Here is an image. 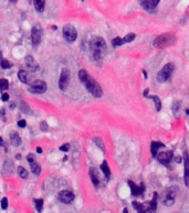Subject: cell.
Masks as SVG:
<instances>
[{"mask_svg": "<svg viewBox=\"0 0 189 213\" xmlns=\"http://www.w3.org/2000/svg\"><path fill=\"white\" fill-rule=\"evenodd\" d=\"M93 140H94L95 143H96V144H97V146H99L101 148V149H102V151L105 152V146H104V143H103L102 139H100V138H94Z\"/></svg>", "mask_w": 189, "mask_h": 213, "instance_id": "cell-32", "label": "cell"}, {"mask_svg": "<svg viewBox=\"0 0 189 213\" xmlns=\"http://www.w3.org/2000/svg\"><path fill=\"white\" fill-rule=\"evenodd\" d=\"M156 158H157V160H158L161 163L165 164V165H168V163L170 162V161H172V151L159 152Z\"/></svg>", "mask_w": 189, "mask_h": 213, "instance_id": "cell-12", "label": "cell"}, {"mask_svg": "<svg viewBox=\"0 0 189 213\" xmlns=\"http://www.w3.org/2000/svg\"><path fill=\"white\" fill-rule=\"evenodd\" d=\"M90 49H91V53L95 61H101L106 52V42L105 40L102 37L95 36L90 41Z\"/></svg>", "mask_w": 189, "mask_h": 213, "instance_id": "cell-2", "label": "cell"}, {"mask_svg": "<svg viewBox=\"0 0 189 213\" xmlns=\"http://www.w3.org/2000/svg\"><path fill=\"white\" fill-rule=\"evenodd\" d=\"M18 173L20 175V178H22V179H27L28 178V171L24 168H22V167H18Z\"/></svg>", "mask_w": 189, "mask_h": 213, "instance_id": "cell-29", "label": "cell"}, {"mask_svg": "<svg viewBox=\"0 0 189 213\" xmlns=\"http://www.w3.org/2000/svg\"><path fill=\"white\" fill-rule=\"evenodd\" d=\"M37 152H38V153H42V149H41L40 146H38V148H37Z\"/></svg>", "mask_w": 189, "mask_h": 213, "instance_id": "cell-40", "label": "cell"}, {"mask_svg": "<svg viewBox=\"0 0 189 213\" xmlns=\"http://www.w3.org/2000/svg\"><path fill=\"white\" fill-rule=\"evenodd\" d=\"M40 128H41V130H43V131H47V130H48V124H47V122H45V121L41 122Z\"/></svg>", "mask_w": 189, "mask_h": 213, "instance_id": "cell-36", "label": "cell"}, {"mask_svg": "<svg viewBox=\"0 0 189 213\" xmlns=\"http://www.w3.org/2000/svg\"><path fill=\"white\" fill-rule=\"evenodd\" d=\"M79 79L85 85L86 90L92 95H94L95 98H101L103 95V90L101 88V85L97 83V81H95L94 79L86 72V70L81 69L79 71Z\"/></svg>", "mask_w": 189, "mask_h": 213, "instance_id": "cell-1", "label": "cell"}, {"mask_svg": "<svg viewBox=\"0 0 189 213\" xmlns=\"http://www.w3.org/2000/svg\"><path fill=\"white\" fill-rule=\"evenodd\" d=\"M123 213H128V210H127V207H125L124 210H123Z\"/></svg>", "mask_w": 189, "mask_h": 213, "instance_id": "cell-42", "label": "cell"}, {"mask_svg": "<svg viewBox=\"0 0 189 213\" xmlns=\"http://www.w3.org/2000/svg\"><path fill=\"white\" fill-rule=\"evenodd\" d=\"M175 196H176V189L170 188L168 190L165 191L164 193V198H163V203L166 207H170L175 203Z\"/></svg>", "mask_w": 189, "mask_h": 213, "instance_id": "cell-8", "label": "cell"}, {"mask_svg": "<svg viewBox=\"0 0 189 213\" xmlns=\"http://www.w3.org/2000/svg\"><path fill=\"white\" fill-rule=\"evenodd\" d=\"M16 158H17V159H20V158H21V156H20V154H18V156H16Z\"/></svg>", "mask_w": 189, "mask_h": 213, "instance_id": "cell-43", "label": "cell"}, {"mask_svg": "<svg viewBox=\"0 0 189 213\" xmlns=\"http://www.w3.org/2000/svg\"><path fill=\"white\" fill-rule=\"evenodd\" d=\"M1 207H2V210H7L8 209V199L7 198H2L1 199Z\"/></svg>", "mask_w": 189, "mask_h": 213, "instance_id": "cell-33", "label": "cell"}, {"mask_svg": "<svg viewBox=\"0 0 189 213\" xmlns=\"http://www.w3.org/2000/svg\"><path fill=\"white\" fill-rule=\"evenodd\" d=\"M59 200L62 202V203H65V204H69L74 200V194L73 192L69 190H63L59 193Z\"/></svg>", "mask_w": 189, "mask_h": 213, "instance_id": "cell-11", "label": "cell"}, {"mask_svg": "<svg viewBox=\"0 0 189 213\" xmlns=\"http://www.w3.org/2000/svg\"><path fill=\"white\" fill-rule=\"evenodd\" d=\"M148 98L153 99L154 103H155L156 110H157V111H161V99H159V97H158V95H151V97H148Z\"/></svg>", "mask_w": 189, "mask_h": 213, "instance_id": "cell-25", "label": "cell"}, {"mask_svg": "<svg viewBox=\"0 0 189 213\" xmlns=\"http://www.w3.org/2000/svg\"><path fill=\"white\" fill-rule=\"evenodd\" d=\"M29 91L31 93H35V95H42L44 93L47 89H48V85L44 81L42 80H33L31 83L29 84Z\"/></svg>", "mask_w": 189, "mask_h": 213, "instance_id": "cell-5", "label": "cell"}, {"mask_svg": "<svg viewBox=\"0 0 189 213\" xmlns=\"http://www.w3.org/2000/svg\"><path fill=\"white\" fill-rule=\"evenodd\" d=\"M30 168H31V171H32V173L35 174V175H39L41 173V167H40V164L38 162H32L30 163Z\"/></svg>", "mask_w": 189, "mask_h": 213, "instance_id": "cell-23", "label": "cell"}, {"mask_svg": "<svg viewBox=\"0 0 189 213\" xmlns=\"http://www.w3.org/2000/svg\"><path fill=\"white\" fill-rule=\"evenodd\" d=\"M127 183L129 184V188H131V191H132V195L133 196H140L145 191V184L144 183H140L139 185H136L134 183L133 181L128 180Z\"/></svg>", "mask_w": 189, "mask_h": 213, "instance_id": "cell-10", "label": "cell"}, {"mask_svg": "<svg viewBox=\"0 0 189 213\" xmlns=\"http://www.w3.org/2000/svg\"><path fill=\"white\" fill-rule=\"evenodd\" d=\"M10 141H11V143L13 146H19L21 144V142H22L20 135H18L17 132H11V133H10Z\"/></svg>", "mask_w": 189, "mask_h": 213, "instance_id": "cell-19", "label": "cell"}, {"mask_svg": "<svg viewBox=\"0 0 189 213\" xmlns=\"http://www.w3.org/2000/svg\"><path fill=\"white\" fill-rule=\"evenodd\" d=\"M63 36L69 42H73L78 38V31L72 25H65L63 27Z\"/></svg>", "mask_w": 189, "mask_h": 213, "instance_id": "cell-6", "label": "cell"}, {"mask_svg": "<svg viewBox=\"0 0 189 213\" xmlns=\"http://www.w3.org/2000/svg\"><path fill=\"white\" fill-rule=\"evenodd\" d=\"M143 74H144V77L145 78H147V72L145 71V70H143Z\"/></svg>", "mask_w": 189, "mask_h": 213, "instance_id": "cell-41", "label": "cell"}, {"mask_svg": "<svg viewBox=\"0 0 189 213\" xmlns=\"http://www.w3.org/2000/svg\"><path fill=\"white\" fill-rule=\"evenodd\" d=\"M157 200H158V194H157V192H155L154 196H153V200L150 202H146L144 204L147 212H150V213L155 212L156 209H157Z\"/></svg>", "mask_w": 189, "mask_h": 213, "instance_id": "cell-15", "label": "cell"}, {"mask_svg": "<svg viewBox=\"0 0 189 213\" xmlns=\"http://www.w3.org/2000/svg\"><path fill=\"white\" fill-rule=\"evenodd\" d=\"M135 38H136V34H128L123 38V41H124V43H126V42H132Z\"/></svg>", "mask_w": 189, "mask_h": 213, "instance_id": "cell-30", "label": "cell"}, {"mask_svg": "<svg viewBox=\"0 0 189 213\" xmlns=\"http://www.w3.org/2000/svg\"><path fill=\"white\" fill-rule=\"evenodd\" d=\"M3 144H5V143H3V139L0 137V146H3Z\"/></svg>", "mask_w": 189, "mask_h": 213, "instance_id": "cell-39", "label": "cell"}, {"mask_svg": "<svg viewBox=\"0 0 189 213\" xmlns=\"http://www.w3.org/2000/svg\"><path fill=\"white\" fill-rule=\"evenodd\" d=\"M69 83H70V71L67 69H63L59 79V88L61 90H65L69 87Z\"/></svg>", "mask_w": 189, "mask_h": 213, "instance_id": "cell-9", "label": "cell"}, {"mask_svg": "<svg viewBox=\"0 0 189 213\" xmlns=\"http://www.w3.org/2000/svg\"><path fill=\"white\" fill-rule=\"evenodd\" d=\"M100 169L102 170V172L104 173L107 179H110V175H111V170H110V167H108V164H107V161H103V163L101 164Z\"/></svg>", "mask_w": 189, "mask_h": 213, "instance_id": "cell-21", "label": "cell"}, {"mask_svg": "<svg viewBox=\"0 0 189 213\" xmlns=\"http://www.w3.org/2000/svg\"><path fill=\"white\" fill-rule=\"evenodd\" d=\"M0 66H1L2 69H9V68L12 67V63L9 61V60L1 58V59H0Z\"/></svg>", "mask_w": 189, "mask_h": 213, "instance_id": "cell-27", "label": "cell"}, {"mask_svg": "<svg viewBox=\"0 0 189 213\" xmlns=\"http://www.w3.org/2000/svg\"><path fill=\"white\" fill-rule=\"evenodd\" d=\"M34 7H35L37 11L42 12L44 10L45 1H43V0H35V1H34Z\"/></svg>", "mask_w": 189, "mask_h": 213, "instance_id": "cell-24", "label": "cell"}, {"mask_svg": "<svg viewBox=\"0 0 189 213\" xmlns=\"http://www.w3.org/2000/svg\"><path fill=\"white\" fill-rule=\"evenodd\" d=\"M18 125H19L20 128H24V127L27 125V122H26V120H19V121H18Z\"/></svg>", "mask_w": 189, "mask_h": 213, "instance_id": "cell-35", "label": "cell"}, {"mask_svg": "<svg viewBox=\"0 0 189 213\" xmlns=\"http://www.w3.org/2000/svg\"><path fill=\"white\" fill-rule=\"evenodd\" d=\"M175 70V66L172 62H168L167 64H165L164 67L161 69V71L157 74V80L158 82H166L168 79L170 78V76L172 74Z\"/></svg>", "mask_w": 189, "mask_h": 213, "instance_id": "cell-4", "label": "cell"}, {"mask_svg": "<svg viewBox=\"0 0 189 213\" xmlns=\"http://www.w3.org/2000/svg\"><path fill=\"white\" fill-rule=\"evenodd\" d=\"M158 4H159L158 0H144V1H140V6L148 12L155 11L156 7L158 6Z\"/></svg>", "mask_w": 189, "mask_h": 213, "instance_id": "cell-13", "label": "cell"}, {"mask_svg": "<svg viewBox=\"0 0 189 213\" xmlns=\"http://www.w3.org/2000/svg\"><path fill=\"white\" fill-rule=\"evenodd\" d=\"M27 160H28L29 163H32V162H34V160H35V159H34V156H33V154L31 153V154H29L28 157H27Z\"/></svg>", "mask_w": 189, "mask_h": 213, "instance_id": "cell-37", "label": "cell"}, {"mask_svg": "<svg viewBox=\"0 0 189 213\" xmlns=\"http://www.w3.org/2000/svg\"><path fill=\"white\" fill-rule=\"evenodd\" d=\"M183 164H185V184L189 188V154L187 151L183 152Z\"/></svg>", "mask_w": 189, "mask_h": 213, "instance_id": "cell-14", "label": "cell"}, {"mask_svg": "<svg viewBox=\"0 0 189 213\" xmlns=\"http://www.w3.org/2000/svg\"><path fill=\"white\" fill-rule=\"evenodd\" d=\"M69 149H70V144H69V143H67V144H63V146H60V150H61V151H64V152L69 151Z\"/></svg>", "mask_w": 189, "mask_h": 213, "instance_id": "cell-34", "label": "cell"}, {"mask_svg": "<svg viewBox=\"0 0 189 213\" xmlns=\"http://www.w3.org/2000/svg\"><path fill=\"white\" fill-rule=\"evenodd\" d=\"M41 39H42V29L39 23H37V25H34L31 30V40H32L33 47H38L41 42Z\"/></svg>", "mask_w": 189, "mask_h": 213, "instance_id": "cell-7", "label": "cell"}, {"mask_svg": "<svg viewBox=\"0 0 189 213\" xmlns=\"http://www.w3.org/2000/svg\"><path fill=\"white\" fill-rule=\"evenodd\" d=\"M18 78H19V80H20L22 83H28L29 80H30V77H29L28 72L24 71V70H20V71L18 72Z\"/></svg>", "mask_w": 189, "mask_h": 213, "instance_id": "cell-20", "label": "cell"}, {"mask_svg": "<svg viewBox=\"0 0 189 213\" xmlns=\"http://www.w3.org/2000/svg\"><path fill=\"white\" fill-rule=\"evenodd\" d=\"M24 62H26V66L28 68L29 70H31V71H38V69H39V66H38V62L34 60L33 57L31 56H27L24 58Z\"/></svg>", "mask_w": 189, "mask_h": 213, "instance_id": "cell-16", "label": "cell"}, {"mask_svg": "<svg viewBox=\"0 0 189 213\" xmlns=\"http://www.w3.org/2000/svg\"><path fill=\"white\" fill-rule=\"evenodd\" d=\"M186 113H187V114H189V110H186Z\"/></svg>", "mask_w": 189, "mask_h": 213, "instance_id": "cell-44", "label": "cell"}, {"mask_svg": "<svg viewBox=\"0 0 189 213\" xmlns=\"http://www.w3.org/2000/svg\"><path fill=\"white\" fill-rule=\"evenodd\" d=\"M176 41H177V39H176L175 34L166 32V34H159V36L153 41V46L156 47V48H166V47L174 46L176 43Z\"/></svg>", "mask_w": 189, "mask_h": 213, "instance_id": "cell-3", "label": "cell"}, {"mask_svg": "<svg viewBox=\"0 0 189 213\" xmlns=\"http://www.w3.org/2000/svg\"><path fill=\"white\" fill-rule=\"evenodd\" d=\"M112 45L114 46V47H120V46L124 45V41H123L122 38L116 37V38H114V39L112 40Z\"/></svg>", "mask_w": 189, "mask_h": 213, "instance_id": "cell-31", "label": "cell"}, {"mask_svg": "<svg viewBox=\"0 0 189 213\" xmlns=\"http://www.w3.org/2000/svg\"><path fill=\"white\" fill-rule=\"evenodd\" d=\"M165 144L164 143H161L159 141H153L151 142V146H150V151H151V156L153 157H157V154H158V149L159 148H164Z\"/></svg>", "mask_w": 189, "mask_h": 213, "instance_id": "cell-17", "label": "cell"}, {"mask_svg": "<svg viewBox=\"0 0 189 213\" xmlns=\"http://www.w3.org/2000/svg\"><path fill=\"white\" fill-rule=\"evenodd\" d=\"M33 202H34V207L37 209V211H38V212H41L42 209H43V200H42V199H35Z\"/></svg>", "mask_w": 189, "mask_h": 213, "instance_id": "cell-26", "label": "cell"}, {"mask_svg": "<svg viewBox=\"0 0 189 213\" xmlns=\"http://www.w3.org/2000/svg\"><path fill=\"white\" fill-rule=\"evenodd\" d=\"M90 177H91V180H92L93 184L97 188L99 184H100V178H99V173H97V171L95 170V168L90 169Z\"/></svg>", "mask_w": 189, "mask_h": 213, "instance_id": "cell-18", "label": "cell"}, {"mask_svg": "<svg viewBox=\"0 0 189 213\" xmlns=\"http://www.w3.org/2000/svg\"><path fill=\"white\" fill-rule=\"evenodd\" d=\"M1 100L3 101V102L8 101L9 100V95H8V93H2V95H1Z\"/></svg>", "mask_w": 189, "mask_h": 213, "instance_id": "cell-38", "label": "cell"}, {"mask_svg": "<svg viewBox=\"0 0 189 213\" xmlns=\"http://www.w3.org/2000/svg\"><path fill=\"white\" fill-rule=\"evenodd\" d=\"M132 204H133L134 209L137 211V213H147V211H146V207H145L144 204H142V203L136 202V201H134Z\"/></svg>", "mask_w": 189, "mask_h": 213, "instance_id": "cell-22", "label": "cell"}, {"mask_svg": "<svg viewBox=\"0 0 189 213\" xmlns=\"http://www.w3.org/2000/svg\"><path fill=\"white\" fill-rule=\"evenodd\" d=\"M9 88V81L7 79H0V91H5Z\"/></svg>", "mask_w": 189, "mask_h": 213, "instance_id": "cell-28", "label": "cell"}]
</instances>
